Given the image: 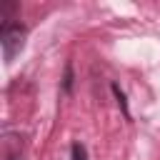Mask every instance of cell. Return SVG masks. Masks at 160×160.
Returning <instances> with one entry per match:
<instances>
[{
  "label": "cell",
  "instance_id": "6da1fadb",
  "mask_svg": "<svg viewBox=\"0 0 160 160\" xmlns=\"http://www.w3.org/2000/svg\"><path fill=\"white\" fill-rule=\"evenodd\" d=\"M25 45V28L20 22H2L0 28V48H2V58L5 62H12V58L22 50Z\"/></svg>",
  "mask_w": 160,
  "mask_h": 160
},
{
  "label": "cell",
  "instance_id": "7a4b0ae2",
  "mask_svg": "<svg viewBox=\"0 0 160 160\" xmlns=\"http://www.w3.org/2000/svg\"><path fill=\"white\" fill-rule=\"evenodd\" d=\"M20 155H22L20 135L5 132V135H2V160H20Z\"/></svg>",
  "mask_w": 160,
  "mask_h": 160
},
{
  "label": "cell",
  "instance_id": "3957f363",
  "mask_svg": "<svg viewBox=\"0 0 160 160\" xmlns=\"http://www.w3.org/2000/svg\"><path fill=\"white\" fill-rule=\"evenodd\" d=\"M72 160H88V150L80 142H72Z\"/></svg>",
  "mask_w": 160,
  "mask_h": 160
}]
</instances>
